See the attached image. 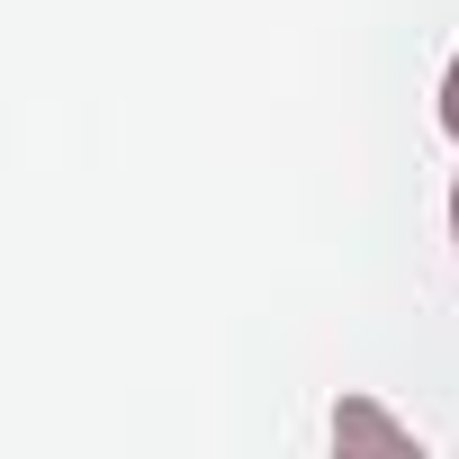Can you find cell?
I'll list each match as a JSON object with an SVG mask.
<instances>
[{
	"label": "cell",
	"mask_w": 459,
	"mask_h": 459,
	"mask_svg": "<svg viewBox=\"0 0 459 459\" xmlns=\"http://www.w3.org/2000/svg\"><path fill=\"white\" fill-rule=\"evenodd\" d=\"M441 126H450V144H459V55H450V73H441Z\"/></svg>",
	"instance_id": "1"
},
{
	"label": "cell",
	"mask_w": 459,
	"mask_h": 459,
	"mask_svg": "<svg viewBox=\"0 0 459 459\" xmlns=\"http://www.w3.org/2000/svg\"><path fill=\"white\" fill-rule=\"evenodd\" d=\"M450 244H459V189H450Z\"/></svg>",
	"instance_id": "2"
}]
</instances>
